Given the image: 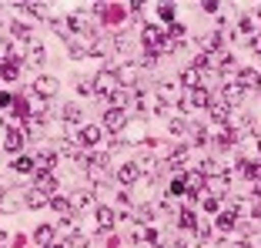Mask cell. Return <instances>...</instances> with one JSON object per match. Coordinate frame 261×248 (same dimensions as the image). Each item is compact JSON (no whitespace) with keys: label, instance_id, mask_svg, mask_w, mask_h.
Wrapping results in <instances>:
<instances>
[{"label":"cell","instance_id":"cell-7","mask_svg":"<svg viewBox=\"0 0 261 248\" xmlns=\"http://www.w3.org/2000/svg\"><path fill=\"white\" fill-rule=\"evenodd\" d=\"M34 91H37L40 97H54V94L61 91V84H57V78H50V74H44V78H37V84H34Z\"/></svg>","mask_w":261,"mask_h":248},{"label":"cell","instance_id":"cell-39","mask_svg":"<svg viewBox=\"0 0 261 248\" xmlns=\"http://www.w3.org/2000/svg\"><path fill=\"white\" fill-rule=\"evenodd\" d=\"M158 14H161V20H171V23H174V7H171V4H161V7H158Z\"/></svg>","mask_w":261,"mask_h":248},{"label":"cell","instance_id":"cell-12","mask_svg":"<svg viewBox=\"0 0 261 248\" xmlns=\"http://www.w3.org/2000/svg\"><path fill=\"white\" fill-rule=\"evenodd\" d=\"M138 178H141V168L134 161H127V164H121V168H117V181H121V185H134Z\"/></svg>","mask_w":261,"mask_h":248},{"label":"cell","instance_id":"cell-3","mask_svg":"<svg viewBox=\"0 0 261 248\" xmlns=\"http://www.w3.org/2000/svg\"><path fill=\"white\" fill-rule=\"evenodd\" d=\"M124 124H127V111H121V108L104 111V131H121Z\"/></svg>","mask_w":261,"mask_h":248},{"label":"cell","instance_id":"cell-42","mask_svg":"<svg viewBox=\"0 0 261 248\" xmlns=\"http://www.w3.org/2000/svg\"><path fill=\"white\" fill-rule=\"evenodd\" d=\"M198 238H211V225H198Z\"/></svg>","mask_w":261,"mask_h":248},{"label":"cell","instance_id":"cell-5","mask_svg":"<svg viewBox=\"0 0 261 248\" xmlns=\"http://www.w3.org/2000/svg\"><path fill=\"white\" fill-rule=\"evenodd\" d=\"M70 208H74V211H91L94 208V191H87V188L74 191V194H70Z\"/></svg>","mask_w":261,"mask_h":248},{"label":"cell","instance_id":"cell-27","mask_svg":"<svg viewBox=\"0 0 261 248\" xmlns=\"http://www.w3.org/2000/svg\"><path fill=\"white\" fill-rule=\"evenodd\" d=\"M97 10H100V17H104L108 23H121V17H124L121 7H97Z\"/></svg>","mask_w":261,"mask_h":248},{"label":"cell","instance_id":"cell-46","mask_svg":"<svg viewBox=\"0 0 261 248\" xmlns=\"http://www.w3.org/2000/svg\"><path fill=\"white\" fill-rule=\"evenodd\" d=\"M7 104H14V97L10 94H0V108H7Z\"/></svg>","mask_w":261,"mask_h":248},{"label":"cell","instance_id":"cell-35","mask_svg":"<svg viewBox=\"0 0 261 248\" xmlns=\"http://www.w3.org/2000/svg\"><path fill=\"white\" fill-rule=\"evenodd\" d=\"M10 34H14V37H20V40H27V37H31V27H27V23H20V20H17L14 27H10Z\"/></svg>","mask_w":261,"mask_h":248},{"label":"cell","instance_id":"cell-11","mask_svg":"<svg viewBox=\"0 0 261 248\" xmlns=\"http://www.w3.org/2000/svg\"><path fill=\"white\" fill-rule=\"evenodd\" d=\"M23 141H27L23 128H7V138H4V147H7V151H20Z\"/></svg>","mask_w":261,"mask_h":248},{"label":"cell","instance_id":"cell-13","mask_svg":"<svg viewBox=\"0 0 261 248\" xmlns=\"http://www.w3.org/2000/svg\"><path fill=\"white\" fill-rule=\"evenodd\" d=\"M241 144H245V151H248V161H258V158H261V138L254 131H248Z\"/></svg>","mask_w":261,"mask_h":248},{"label":"cell","instance_id":"cell-25","mask_svg":"<svg viewBox=\"0 0 261 248\" xmlns=\"http://www.w3.org/2000/svg\"><path fill=\"white\" fill-rule=\"evenodd\" d=\"M234 225H238V211H224V215L218 218V228H221V232H231Z\"/></svg>","mask_w":261,"mask_h":248},{"label":"cell","instance_id":"cell-32","mask_svg":"<svg viewBox=\"0 0 261 248\" xmlns=\"http://www.w3.org/2000/svg\"><path fill=\"white\" fill-rule=\"evenodd\" d=\"M0 78H4V81H14V78H17V64H14V61L0 64Z\"/></svg>","mask_w":261,"mask_h":248},{"label":"cell","instance_id":"cell-1","mask_svg":"<svg viewBox=\"0 0 261 248\" xmlns=\"http://www.w3.org/2000/svg\"><path fill=\"white\" fill-rule=\"evenodd\" d=\"M94 87H97V97H100V101H111V97H114V91L121 87V81H117L114 70H104V74H97V78H94Z\"/></svg>","mask_w":261,"mask_h":248},{"label":"cell","instance_id":"cell-34","mask_svg":"<svg viewBox=\"0 0 261 248\" xmlns=\"http://www.w3.org/2000/svg\"><path fill=\"white\" fill-rule=\"evenodd\" d=\"M64 121H67V124H77V121H81V108L67 104V108H64Z\"/></svg>","mask_w":261,"mask_h":248},{"label":"cell","instance_id":"cell-47","mask_svg":"<svg viewBox=\"0 0 261 248\" xmlns=\"http://www.w3.org/2000/svg\"><path fill=\"white\" fill-rule=\"evenodd\" d=\"M251 51H254V54H261V37H254V40H251Z\"/></svg>","mask_w":261,"mask_h":248},{"label":"cell","instance_id":"cell-36","mask_svg":"<svg viewBox=\"0 0 261 248\" xmlns=\"http://www.w3.org/2000/svg\"><path fill=\"white\" fill-rule=\"evenodd\" d=\"M67 248H87V235H74V232H70Z\"/></svg>","mask_w":261,"mask_h":248},{"label":"cell","instance_id":"cell-15","mask_svg":"<svg viewBox=\"0 0 261 248\" xmlns=\"http://www.w3.org/2000/svg\"><path fill=\"white\" fill-rule=\"evenodd\" d=\"M34 164H40V171H50L57 164V155L50 151V147H40L37 155H34Z\"/></svg>","mask_w":261,"mask_h":248},{"label":"cell","instance_id":"cell-23","mask_svg":"<svg viewBox=\"0 0 261 248\" xmlns=\"http://www.w3.org/2000/svg\"><path fill=\"white\" fill-rule=\"evenodd\" d=\"M130 101H134V94L124 91V87H117L114 97H111V104H114V108H121V111H127V104H130Z\"/></svg>","mask_w":261,"mask_h":248},{"label":"cell","instance_id":"cell-26","mask_svg":"<svg viewBox=\"0 0 261 248\" xmlns=\"http://www.w3.org/2000/svg\"><path fill=\"white\" fill-rule=\"evenodd\" d=\"M177 228H185V232H194V228H198V218H194L191 211H181V215H177Z\"/></svg>","mask_w":261,"mask_h":248},{"label":"cell","instance_id":"cell-45","mask_svg":"<svg viewBox=\"0 0 261 248\" xmlns=\"http://www.w3.org/2000/svg\"><path fill=\"white\" fill-rule=\"evenodd\" d=\"M7 54H10V44H7L4 37H0V57H7Z\"/></svg>","mask_w":261,"mask_h":248},{"label":"cell","instance_id":"cell-28","mask_svg":"<svg viewBox=\"0 0 261 248\" xmlns=\"http://www.w3.org/2000/svg\"><path fill=\"white\" fill-rule=\"evenodd\" d=\"M34 238H37L40 245H54V228H50V225H40L37 232H34Z\"/></svg>","mask_w":261,"mask_h":248},{"label":"cell","instance_id":"cell-31","mask_svg":"<svg viewBox=\"0 0 261 248\" xmlns=\"http://www.w3.org/2000/svg\"><path fill=\"white\" fill-rule=\"evenodd\" d=\"M134 218H138V221H151L154 208H151V205H138V208H134Z\"/></svg>","mask_w":261,"mask_h":248},{"label":"cell","instance_id":"cell-8","mask_svg":"<svg viewBox=\"0 0 261 248\" xmlns=\"http://www.w3.org/2000/svg\"><path fill=\"white\" fill-rule=\"evenodd\" d=\"M94 218H97V225L104 228V232H111V228H114V221H117V211L108 208V205H100V208H94Z\"/></svg>","mask_w":261,"mask_h":248},{"label":"cell","instance_id":"cell-17","mask_svg":"<svg viewBox=\"0 0 261 248\" xmlns=\"http://www.w3.org/2000/svg\"><path fill=\"white\" fill-rule=\"evenodd\" d=\"M201 78H204V74H201L198 67H188L185 74H181V84L191 87V91H198V87H204V81H201Z\"/></svg>","mask_w":261,"mask_h":248},{"label":"cell","instance_id":"cell-48","mask_svg":"<svg viewBox=\"0 0 261 248\" xmlns=\"http://www.w3.org/2000/svg\"><path fill=\"white\" fill-rule=\"evenodd\" d=\"M251 215H254V218H261V202L254 205V211H251Z\"/></svg>","mask_w":261,"mask_h":248},{"label":"cell","instance_id":"cell-6","mask_svg":"<svg viewBox=\"0 0 261 248\" xmlns=\"http://www.w3.org/2000/svg\"><path fill=\"white\" fill-rule=\"evenodd\" d=\"M34 188L54 198V191H57V178L50 175V171H37V178H34Z\"/></svg>","mask_w":261,"mask_h":248},{"label":"cell","instance_id":"cell-40","mask_svg":"<svg viewBox=\"0 0 261 248\" xmlns=\"http://www.w3.org/2000/svg\"><path fill=\"white\" fill-rule=\"evenodd\" d=\"M238 27H241V31H245V34H251L254 27H258V23H254L251 17H241V20H238Z\"/></svg>","mask_w":261,"mask_h":248},{"label":"cell","instance_id":"cell-22","mask_svg":"<svg viewBox=\"0 0 261 248\" xmlns=\"http://www.w3.org/2000/svg\"><path fill=\"white\" fill-rule=\"evenodd\" d=\"M228 181H231L228 171H224V175H215V178H207V185H211V194H215V198H218V194H224V191H228Z\"/></svg>","mask_w":261,"mask_h":248},{"label":"cell","instance_id":"cell-38","mask_svg":"<svg viewBox=\"0 0 261 248\" xmlns=\"http://www.w3.org/2000/svg\"><path fill=\"white\" fill-rule=\"evenodd\" d=\"M171 194H188V188H185V175L171 181Z\"/></svg>","mask_w":261,"mask_h":248},{"label":"cell","instance_id":"cell-20","mask_svg":"<svg viewBox=\"0 0 261 248\" xmlns=\"http://www.w3.org/2000/svg\"><path fill=\"white\" fill-rule=\"evenodd\" d=\"M238 84L245 87V91H248V87H261V74H258L254 67H245V70L238 74Z\"/></svg>","mask_w":261,"mask_h":248},{"label":"cell","instance_id":"cell-41","mask_svg":"<svg viewBox=\"0 0 261 248\" xmlns=\"http://www.w3.org/2000/svg\"><path fill=\"white\" fill-rule=\"evenodd\" d=\"M204 211H218V198H215V194H207V198H204Z\"/></svg>","mask_w":261,"mask_h":248},{"label":"cell","instance_id":"cell-9","mask_svg":"<svg viewBox=\"0 0 261 248\" xmlns=\"http://www.w3.org/2000/svg\"><path fill=\"white\" fill-rule=\"evenodd\" d=\"M185 108H211V94H207V87H198V91L188 94Z\"/></svg>","mask_w":261,"mask_h":248},{"label":"cell","instance_id":"cell-21","mask_svg":"<svg viewBox=\"0 0 261 248\" xmlns=\"http://www.w3.org/2000/svg\"><path fill=\"white\" fill-rule=\"evenodd\" d=\"M245 87H241L238 84V81H234V84H224V101H228V104H241V101H245Z\"/></svg>","mask_w":261,"mask_h":248},{"label":"cell","instance_id":"cell-18","mask_svg":"<svg viewBox=\"0 0 261 248\" xmlns=\"http://www.w3.org/2000/svg\"><path fill=\"white\" fill-rule=\"evenodd\" d=\"M50 202V194H44V191H37V188H31V191L23 194V205L27 208H44V205Z\"/></svg>","mask_w":261,"mask_h":248},{"label":"cell","instance_id":"cell-4","mask_svg":"<svg viewBox=\"0 0 261 248\" xmlns=\"http://www.w3.org/2000/svg\"><path fill=\"white\" fill-rule=\"evenodd\" d=\"M100 138H104V128H100V124H87L84 131L77 134V144H87V147H94V144H100Z\"/></svg>","mask_w":261,"mask_h":248},{"label":"cell","instance_id":"cell-37","mask_svg":"<svg viewBox=\"0 0 261 248\" xmlns=\"http://www.w3.org/2000/svg\"><path fill=\"white\" fill-rule=\"evenodd\" d=\"M185 34H188V27H185V23H174V27H171V44L185 40Z\"/></svg>","mask_w":261,"mask_h":248},{"label":"cell","instance_id":"cell-2","mask_svg":"<svg viewBox=\"0 0 261 248\" xmlns=\"http://www.w3.org/2000/svg\"><path fill=\"white\" fill-rule=\"evenodd\" d=\"M154 101L161 104V108L177 104V101H181V87L171 84V81H158V84H154Z\"/></svg>","mask_w":261,"mask_h":248},{"label":"cell","instance_id":"cell-30","mask_svg":"<svg viewBox=\"0 0 261 248\" xmlns=\"http://www.w3.org/2000/svg\"><path fill=\"white\" fill-rule=\"evenodd\" d=\"M185 158H188V147L185 144L174 147V151H171V168H181V164H185Z\"/></svg>","mask_w":261,"mask_h":248},{"label":"cell","instance_id":"cell-44","mask_svg":"<svg viewBox=\"0 0 261 248\" xmlns=\"http://www.w3.org/2000/svg\"><path fill=\"white\" fill-rule=\"evenodd\" d=\"M185 131V121H171V134H181Z\"/></svg>","mask_w":261,"mask_h":248},{"label":"cell","instance_id":"cell-29","mask_svg":"<svg viewBox=\"0 0 261 248\" xmlns=\"http://www.w3.org/2000/svg\"><path fill=\"white\" fill-rule=\"evenodd\" d=\"M50 208L61 211V215L67 218V215H70V198H50Z\"/></svg>","mask_w":261,"mask_h":248},{"label":"cell","instance_id":"cell-16","mask_svg":"<svg viewBox=\"0 0 261 248\" xmlns=\"http://www.w3.org/2000/svg\"><path fill=\"white\" fill-rule=\"evenodd\" d=\"M44 57H47V51L40 44H31L27 47V54H23V64H31V67H40L44 64Z\"/></svg>","mask_w":261,"mask_h":248},{"label":"cell","instance_id":"cell-14","mask_svg":"<svg viewBox=\"0 0 261 248\" xmlns=\"http://www.w3.org/2000/svg\"><path fill=\"white\" fill-rule=\"evenodd\" d=\"M207 114L215 117L218 124H224V121H228V117H231V104L224 101V97H221V101H211V108H207Z\"/></svg>","mask_w":261,"mask_h":248},{"label":"cell","instance_id":"cell-33","mask_svg":"<svg viewBox=\"0 0 261 248\" xmlns=\"http://www.w3.org/2000/svg\"><path fill=\"white\" fill-rule=\"evenodd\" d=\"M77 91H81V94H97V87H94V78H81V81H77Z\"/></svg>","mask_w":261,"mask_h":248},{"label":"cell","instance_id":"cell-24","mask_svg":"<svg viewBox=\"0 0 261 248\" xmlns=\"http://www.w3.org/2000/svg\"><path fill=\"white\" fill-rule=\"evenodd\" d=\"M10 168H14L17 175H31V171H34V158L20 155V158H14V161H10Z\"/></svg>","mask_w":261,"mask_h":248},{"label":"cell","instance_id":"cell-19","mask_svg":"<svg viewBox=\"0 0 261 248\" xmlns=\"http://www.w3.org/2000/svg\"><path fill=\"white\" fill-rule=\"evenodd\" d=\"M204 185H207V178L201 175V171H191V175H185V188H188V194H198Z\"/></svg>","mask_w":261,"mask_h":248},{"label":"cell","instance_id":"cell-43","mask_svg":"<svg viewBox=\"0 0 261 248\" xmlns=\"http://www.w3.org/2000/svg\"><path fill=\"white\" fill-rule=\"evenodd\" d=\"M221 248H251V245H248V241H224Z\"/></svg>","mask_w":261,"mask_h":248},{"label":"cell","instance_id":"cell-10","mask_svg":"<svg viewBox=\"0 0 261 248\" xmlns=\"http://www.w3.org/2000/svg\"><path fill=\"white\" fill-rule=\"evenodd\" d=\"M138 70H141V64H124V67L114 70V74H117V81H121V84L134 87V84H138Z\"/></svg>","mask_w":261,"mask_h":248},{"label":"cell","instance_id":"cell-49","mask_svg":"<svg viewBox=\"0 0 261 248\" xmlns=\"http://www.w3.org/2000/svg\"><path fill=\"white\" fill-rule=\"evenodd\" d=\"M44 248H61V245H44Z\"/></svg>","mask_w":261,"mask_h":248}]
</instances>
